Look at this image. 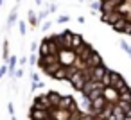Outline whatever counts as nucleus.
Segmentation results:
<instances>
[{
  "label": "nucleus",
  "mask_w": 131,
  "mask_h": 120,
  "mask_svg": "<svg viewBox=\"0 0 131 120\" xmlns=\"http://www.w3.org/2000/svg\"><path fill=\"white\" fill-rule=\"evenodd\" d=\"M7 111H9V115H11V116L15 115V107H13V104H11V102H9V106H7Z\"/></svg>",
  "instance_id": "nucleus-16"
},
{
  "label": "nucleus",
  "mask_w": 131,
  "mask_h": 120,
  "mask_svg": "<svg viewBox=\"0 0 131 120\" xmlns=\"http://www.w3.org/2000/svg\"><path fill=\"white\" fill-rule=\"evenodd\" d=\"M38 65H40V68H41V70H43L47 75H50V77H54L56 70L63 66V65H61V61H59V54L40 56V59H38Z\"/></svg>",
  "instance_id": "nucleus-1"
},
{
  "label": "nucleus",
  "mask_w": 131,
  "mask_h": 120,
  "mask_svg": "<svg viewBox=\"0 0 131 120\" xmlns=\"http://www.w3.org/2000/svg\"><path fill=\"white\" fill-rule=\"evenodd\" d=\"M120 47H122V49H124V50L127 52V56L131 57V47H129V45H127L126 41H120Z\"/></svg>",
  "instance_id": "nucleus-12"
},
{
  "label": "nucleus",
  "mask_w": 131,
  "mask_h": 120,
  "mask_svg": "<svg viewBox=\"0 0 131 120\" xmlns=\"http://www.w3.org/2000/svg\"><path fill=\"white\" fill-rule=\"evenodd\" d=\"M41 86H43V82H41V81H38V82H32V91H34V90H38V88H41Z\"/></svg>",
  "instance_id": "nucleus-15"
},
{
  "label": "nucleus",
  "mask_w": 131,
  "mask_h": 120,
  "mask_svg": "<svg viewBox=\"0 0 131 120\" xmlns=\"http://www.w3.org/2000/svg\"><path fill=\"white\" fill-rule=\"evenodd\" d=\"M20 32H22V34H25V23H24V22L20 23Z\"/></svg>",
  "instance_id": "nucleus-19"
},
{
  "label": "nucleus",
  "mask_w": 131,
  "mask_h": 120,
  "mask_svg": "<svg viewBox=\"0 0 131 120\" xmlns=\"http://www.w3.org/2000/svg\"><path fill=\"white\" fill-rule=\"evenodd\" d=\"M11 120H16V116H15V115H13V116H11Z\"/></svg>",
  "instance_id": "nucleus-21"
},
{
  "label": "nucleus",
  "mask_w": 131,
  "mask_h": 120,
  "mask_svg": "<svg viewBox=\"0 0 131 120\" xmlns=\"http://www.w3.org/2000/svg\"><path fill=\"white\" fill-rule=\"evenodd\" d=\"M102 95H104V99H106L110 104H117V102L120 100V91H118L117 88H113V86H106L104 91H102Z\"/></svg>",
  "instance_id": "nucleus-4"
},
{
  "label": "nucleus",
  "mask_w": 131,
  "mask_h": 120,
  "mask_svg": "<svg viewBox=\"0 0 131 120\" xmlns=\"http://www.w3.org/2000/svg\"><path fill=\"white\" fill-rule=\"evenodd\" d=\"M29 22H31V25H32V27H36V15H34L32 11L29 13Z\"/></svg>",
  "instance_id": "nucleus-13"
},
{
  "label": "nucleus",
  "mask_w": 131,
  "mask_h": 120,
  "mask_svg": "<svg viewBox=\"0 0 131 120\" xmlns=\"http://www.w3.org/2000/svg\"><path fill=\"white\" fill-rule=\"evenodd\" d=\"M15 22H16V9H15V11L9 15V25H13Z\"/></svg>",
  "instance_id": "nucleus-14"
},
{
  "label": "nucleus",
  "mask_w": 131,
  "mask_h": 120,
  "mask_svg": "<svg viewBox=\"0 0 131 120\" xmlns=\"http://www.w3.org/2000/svg\"><path fill=\"white\" fill-rule=\"evenodd\" d=\"M7 72V66H2V68H0V79H2L4 77V74Z\"/></svg>",
  "instance_id": "nucleus-18"
},
{
  "label": "nucleus",
  "mask_w": 131,
  "mask_h": 120,
  "mask_svg": "<svg viewBox=\"0 0 131 120\" xmlns=\"http://www.w3.org/2000/svg\"><path fill=\"white\" fill-rule=\"evenodd\" d=\"M93 52H95V50H93V49H92V45H88L86 41H84L79 49H75V56H77V57H81V59H84V61H86Z\"/></svg>",
  "instance_id": "nucleus-7"
},
{
  "label": "nucleus",
  "mask_w": 131,
  "mask_h": 120,
  "mask_svg": "<svg viewBox=\"0 0 131 120\" xmlns=\"http://www.w3.org/2000/svg\"><path fill=\"white\" fill-rule=\"evenodd\" d=\"M111 86H113V88H117V90L120 91V90H124V88L127 86V82H126V79H124L120 74L111 72Z\"/></svg>",
  "instance_id": "nucleus-8"
},
{
  "label": "nucleus",
  "mask_w": 131,
  "mask_h": 120,
  "mask_svg": "<svg viewBox=\"0 0 131 120\" xmlns=\"http://www.w3.org/2000/svg\"><path fill=\"white\" fill-rule=\"evenodd\" d=\"M58 109H61V111H68V113H75L77 111V104L74 102V99L72 97H61V100H59V104H58Z\"/></svg>",
  "instance_id": "nucleus-3"
},
{
  "label": "nucleus",
  "mask_w": 131,
  "mask_h": 120,
  "mask_svg": "<svg viewBox=\"0 0 131 120\" xmlns=\"http://www.w3.org/2000/svg\"><path fill=\"white\" fill-rule=\"evenodd\" d=\"M122 18H124V15H122V13H118L117 9H115V11H111V13H102V22H104V23H108V25H111V27H113L118 20H122Z\"/></svg>",
  "instance_id": "nucleus-5"
},
{
  "label": "nucleus",
  "mask_w": 131,
  "mask_h": 120,
  "mask_svg": "<svg viewBox=\"0 0 131 120\" xmlns=\"http://www.w3.org/2000/svg\"><path fill=\"white\" fill-rule=\"evenodd\" d=\"M108 70H110V68H108L106 65H99V66H95V68H90V81H101V79L106 75Z\"/></svg>",
  "instance_id": "nucleus-6"
},
{
  "label": "nucleus",
  "mask_w": 131,
  "mask_h": 120,
  "mask_svg": "<svg viewBox=\"0 0 131 120\" xmlns=\"http://www.w3.org/2000/svg\"><path fill=\"white\" fill-rule=\"evenodd\" d=\"M31 79H32V82H38V81H40V79H38V74H34V72L31 74Z\"/></svg>",
  "instance_id": "nucleus-17"
},
{
  "label": "nucleus",
  "mask_w": 131,
  "mask_h": 120,
  "mask_svg": "<svg viewBox=\"0 0 131 120\" xmlns=\"http://www.w3.org/2000/svg\"><path fill=\"white\" fill-rule=\"evenodd\" d=\"M120 100L131 102V88H129V86H126L124 90H120Z\"/></svg>",
  "instance_id": "nucleus-10"
},
{
  "label": "nucleus",
  "mask_w": 131,
  "mask_h": 120,
  "mask_svg": "<svg viewBox=\"0 0 131 120\" xmlns=\"http://www.w3.org/2000/svg\"><path fill=\"white\" fill-rule=\"evenodd\" d=\"M58 22H59V23H65V22H68V18H67V16H61Z\"/></svg>",
  "instance_id": "nucleus-20"
},
{
  "label": "nucleus",
  "mask_w": 131,
  "mask_h": 120,
  "mask_svg": "<svg viewBox=\"0 0 131 120\" xmlns=\"http://www.w3.org/2000/svg\"><path fill=\"white\" fill-rule=\"evenodd\" d=\"M99 65H104V63H102V57H101L97 52H93V54L86 59V68H95V66H99Z\"/></svg>",
  "instance_id": "nucleus-9"
},
{
  "label": "nucleus",
  "mask_w": 131,
  "mask_h": 120,
  "mask_svg": "<svg viewBox=\"0 0 131 120\" xmlns=\"http://www.w3.org/2000/svg\"><path fill=\"white\" fill-rule=\"evenodd\" d=\"M68 81H70V84H72V86H74L75 90H79V91H81V90L84 88V84H86V82L90 81V68L75 72V74H74V75H72V77H70Z\"/></svg>",
  "instance_id": "nucleus-2"
},
{
  "label": "nucleus",
  "mask_w": 131,
  "mask_h": 120,
  "mask_svg": "<svg viewBox=\"0 0 131 120\" xmlns=\"http://www.w3.org/2000/svg\"><path fill=\"white\" fill-rule=\"evenodd\" d=\"M4 59L9 61V41H7V40L4 41Z\"/></svg>",
  "instance_id": "nucleus-11"
}]
</instances>
